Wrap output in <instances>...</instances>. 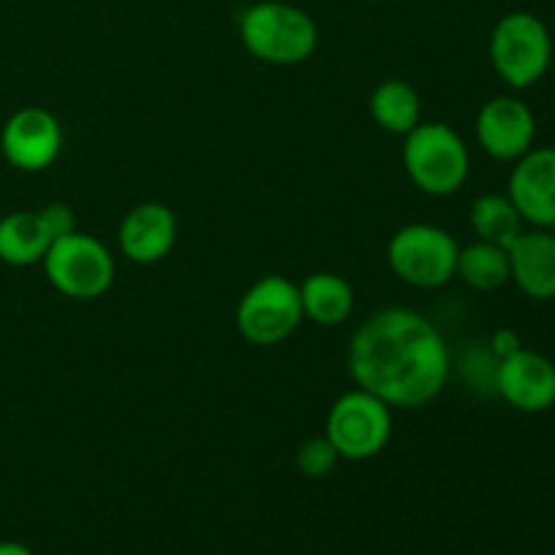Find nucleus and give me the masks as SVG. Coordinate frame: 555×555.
I'll return each mask as SVG.
<instances>
[{
	"label": "nucleus",
	"instance_id": "12",
	"mask_svg": "<svg viewBox=\"0 0 555 555\" xmlns=\"http://www.w3.org/2000/svg\"><path fill=\"white\" fill-rule=\"evenodd\" d=\"M507 195L526 225L551 228L555 222V146H531L515 160Z\"/></svg>",
	"mask_w": 555,
	"mask_h": 555
},
{
	"label": "nucleus",
	"instance_id": "18",
	"mask_svg": "<svg viewBox=\"0 0 555 555\" xmlns=\"http://www.w3.org/2000/svg\"><path fill=\"white\" fill-rule=\"evenodd\" d=\"M469 222L475 228L477 238L482 242L509 247L520 233L526 231V222L507 193H482L472 201Z\"/></svg>",
	"mask_w": 555,
	"mask_h": 555
},
{
	"label": "nucleus",
	"instance_id": "11",
	"mask_svg": "<svg viewBox=\"0 0 555 555\" xmlns=\"http://www.w3.org/2000/svg\"><path fill=\"white\" fill-rule=\"evenodd\" d=\"M493 390L513 410L540 415L555 404V363L542 352L520 347L513 356L496 361Z\"/></svg>",
	"mask_w": 555,
	"mask_h": 555
},
{
	"label": "nucleus",
	"instance_id": "16",
	"mask_svg": "<svg viewBox=\"0 0 555 555\" xmlns=\"http://www.w3.org/2000/svg\"><path fill=\"white\" fill-rule=\"evenodd\" d=\"M52 233L43 222L41 211H11L0 217V260L9 266L41 263L52 247Z\"/></svg>",
	"mask_w": 555,
	"mask_h": 555
},
{
	"label": "nucleus",
	"instance_id": "22",
	"mask_svg": "<svg viewBox=\"0 0 555 555\" xmlns=\"http://www.w3.org/2000/svg\"><path fill=\"white\" fill-rule=\"evenodd\" d=\"M520 336L515 334V331H509V328H502V331H496V334H493V339H491V356L496 358V361H502V358H507V356H513L515 350H520Z\"/></svg>",
	"mask_w": 555,
	"mask_h": 555
},
{
	"label": "nucleus",
	"instance_id": "19",
	"mask_svg": "<svg viewBox=\"0 0 555 555\" xmlns=\"http://www.w3.org/2000/svg\"><path fill=\"white\" fill-rule=\"evenodd\" d=\"M455 276H461L475 291H499L509 282L507 247L482 242V238L466 244V247L459 249Z\"/></svg>",
	"mask_w": 555,
	"mask_h": 555
},
{
	"label": "nucleus",
	"instance_id": "20",
	"mask_svg": "<svg viewBox=\"0 0 555 555\" xmlns=\"http://www.w3.org/2000/svg\"><path fill=\"white\" fill-rule=\"evenodd\" d=\"M339 453H336L334 444L328 442V437H312L298 448L296 453V466L304 477H312V480H320V477H328L331 472L339 464Z\"/></svg>",
	"mask_w": 555,
	"mask_h": 555
},
{
	"label": "nucleus",
	"instance_id": "24",
	"mask_svg": "<svg viewBox=\"0 0 555 555\" xmlns=\"http://www.w3.org/2000/svg\"><path fill=\"white\" fill-rule=\"evenodd\" d=\"M551 231H553V236H555V222H553V225H551Z\"/></svg>",
	"mask_w": 555,
	"mask_h": 555
},
{
	"label": "nucleus",
	"instance_id": "3",
	"mask_svg": "<svg viewBox=\"0 0 555 555\" xmlns=\"http://www.w3.org/2000/svg\"><path fill=\"white\" fill-rule=\"evenodd\" d=\"M488 54L504 85L529 90L553 63L551 27L531 11H509L493 25Z\"/></svg>",
	"mask_w": 555,
	"mask_h": 555
},
{
	"label": "nucleus",
	"instance_id": "15",
	"mask_svg": "<svg viewBox=\"0 0 555 555\" xmlns=\"http://www.w3.org/2000/svg\"><path fill=\"white\" fill-rule=\"evenodd\" d=\"M298 296H301L304 320L325 325H341L356 309V293H352L350 282L345 276L334 274V271H314L307 280L298 285Z\"/></svg>",
	"mask_w": 555,
	"mask_h": 555
},
{
	"label": "nucleus",
	"instance_id": "21",
	"mask_svg": "<svg viewBox=\"0 0 555 555\" xmlns=\"http://www.w3.org/2000/svg\"><path fill=\"white\" fill-rule=\"evenodd\" d=\"M41 211L43 222H47L49 233H52V238H60V236H68V233L76 231V217H74V209H70L68 204H60V201H54V204H47Z\"/></svg>",
	"mask_w": 555,
	"mask_h": 555
},
{
	"label": "nucleus",
	"instance_id": "14",
	"mask_svg": "<svg viewBox=\"0 0 555 555\" xmlns=\"http://www.w3.org/2000/svg\"><path fill=\"white\" fill-rule=\"evenodd\" d=\"M509 282L534 301L555 298V236L551 228H529L507 247Z\"/></svg>",
	"mask_w": 555,
	"mask_h": 555
},
{
	"label": "nucleus",
	"instance_id": "4",
	"mask_svg": "<svg viewBox=\"0 0 555 555\" xmlns=\"http://www.w3.org/2000/svg\"><path fill=\"white\" fill-rule=\"evenodd\" d=\"M404 168L426 195L459 193L469 179V146L444 122H421L404 135Z\"/></svg>",
	"mask_w": 555,
	"mask_h": 555
},
{
	"label": "nucleus",
	"instance_id": "6",
	"mask_svg": "<svg viewBox=\"0 0 555 555\" xmlns=\"http://www.w3.org/2000/svg\"><path fill=\"white\" fill-rule=\"evenodd\" d=\"M390 410L393 406L363 388L341 393L325 417V437L336 448L339 459L369 461L383 453L393 434Z\"/></svg>",
	"mask_w": 555,
	"mask_h": 555
},
{
	"label": "nucleus",
	"instance_id": "7",
	"mask_svg": "<svg viewBox=\"0 0 555 555\" xmlns=\"http://www.w3.org/2000/svg\"><path fill=\"white\" fill-rule=\"evenodd\" d=\"M459 242L431 222H410L388 242V266L401 282L421 291L448 285L459 263Z\"/></svg>",
	"mask_w": 555,
	"mask_h": 555
},
{
	"label": "nucleus",
	"instance_id": "1",
	"mask_svg": "<svg viewBox=\"0 0 555 555\" xmlns=\"http://www.w3.org/2000/svg\"><path fill=\"white\" fill-rule=\"evenodd\" d=\"M358 388L388 406L417 410L437 399L450 379V347L437 325L406 307L369 314L347 347Z\"/></svg>",
	"mask_w": 555,
	"mask_h": 555
},
{
	"label": "nucleus",
	"instance_id": "5",
	"mask_svg": "<svg viewBox=\"0 0 555 555\" xmlns=\"http://www.w3.org/2000/svg\"><path fill=\"white\" fill-rule=\"evenodd\" d=\"M41 263L49 285L76 301L101 298L117 274L112 253L103 247V242L81 231L54 238Z\"/></svg>",
	"mask_w": 555,
	"mask_h": 555
},
{
	"label": "nucleus",
	"instance_id": "25",
	"mask_svg": "<svg viewBox=\"0 0 555 555\" xmlns=\"http://www.w3.org/2000/svg\"><path fill=\"white\" fill-rule=\"evenodd\" d=\"M369 3H377V0H369Z\"/></svg>",
	"mask_w": 555,
	"mask_h": 555
},
{
	"label": "nucleus",
	"instance_id": "8",
	"mask_svg": "<svg viewBox=\"0 0 555 555\" xmlns=\"http://www.w3.org/2000/svg\"><path fill=\"white\" fill-rule=\"evenodd\" d=\"M304 320L298 285L282 274L260 276L236 304V328L249 345L274 347L291 339Z\"/></svg>",
	"mask_w": 555,
	"mask_h": 555
},
{
	"label": "nucleus",
	"instance_id": "17",
	"mask_svg": "<svg viewBox=\"0 0 555 555\" xmlns=\"http://www.w3.org/2000/svg\"><path fill=\"white\" fill-rule=\"evenodd\" d=\"M369 108H372L374 122L393 135H406L410 130H415L417 125L423 122L421 95H417L415 87L404 79L379 81L372 92Z\"/></svg>",
	"mask_w": 555,
	"mask_h": 555
},
{
	"label": "nucleus",
	"instance_id": "23",
	"mask_svg": "<svg viewBox=\"0 0 555 555\" xmlns=\"http://www.w3.org/2000/svg\"><path fill=\"white\" fill-rule=\"evenodd\" d=\"M0 555H33V551L27 545H22V542H0Z\"/></svg>",
	"mask_w": 555,
	"mask_h": 555
},
{
	"label": "nucleus",
	"instance_id": "2",
	"mask_svg": "<svg viewBox=\"0 0 555 555\" xmlns=\"http://www.w3.org/2000/svg\"><path fill=\"white\" fill-rule=\"evenodd\" d=\"M238 36L255 60L269 65H301L318 49L312 16L285 0H258L238 16Z\"/></svg>",
	"mask_w": 555,
	"mask_h": 555
},
{
	"label": "nucleus",
	"instance_id": "10",
	"mask_svg": "<svg viewBox=\"0 0 555 555\" xmlns=\"http://www.w3.org/2000/svg\"><path fill=\"white\" fill-rule=\"evenodd\" d=\"M475 130L488 157L515 163L534 146L537 117L518 95H496L482 103Z\"/></svg>",
	"mask_w": 555,
	"mask_h": 555
},
{
	"label": "nucleus",
	"instance_id": "13",
	"mask_svg": "<svg viewBox=\"0 0 555 555\" xmlns=\"http://www.w3.org/2000/svg\"><path fill=\"white\" fill-rule=\"evenodd\" d=\"M177 217L166 204L146 201L133 206L119 222V249L128 260L139 266L160 263L177 244Z\"/></svg>",
	"mask_w": 555,
	"mask_h": 555
},
{
	"label": "nucleus",
	"instance_id": "9",
	"mask_svg": "<svg viewBox=\"0 0 555 555\" xmlns=\"http://www.w3.org/2000/svg\"><path fill=\"white\" fill-rule=\"evenodd\" d=\"M63 150V128L57 117L41 106H25L5 119L0 130V152L16 171L36 173L52 166Z\"/></svg>",
	"mask_w": 555,
	"mask_h": 555
}]
</instances>
